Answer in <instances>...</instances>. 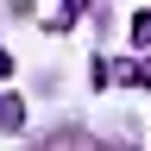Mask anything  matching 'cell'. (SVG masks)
I'll return each instance as SVG.
<instances>
[{
  "label": "cell",
  "instance_id": "cell-1",
  "mask_svg": "<svg viewBox=\"0 0 151 151\" xmlns=\"http://www.w3.org/2000/svg\"><path fill=\"white\" fill-rule=\"evenodd\" d=\"M69 6H88V0H69Z\"/></svg>",
  "mask_w": 151,
  "mask_h": 151
}]
</instances>
